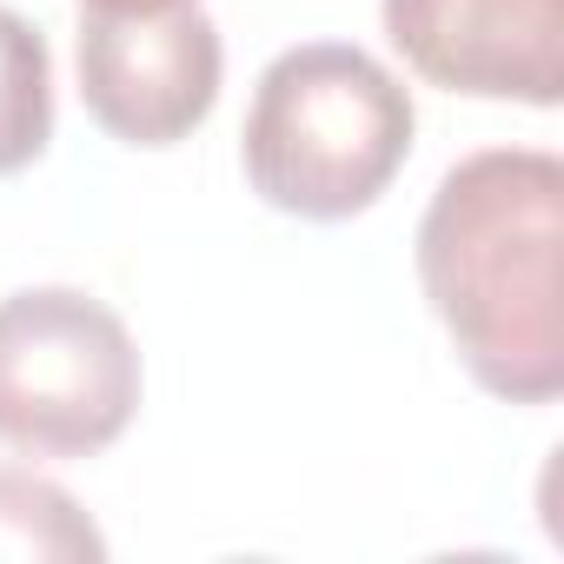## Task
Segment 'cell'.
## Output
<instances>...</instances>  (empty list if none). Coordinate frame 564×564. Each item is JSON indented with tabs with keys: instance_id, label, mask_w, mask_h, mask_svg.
<instances>
[{
	"instance_id": "cell-2",
	"label": "cell",
	"mask_w": 564,
	"mask_h": 564,
	"mask_svg": "<svg viewBox=\"0 0 564 564\" xmlns=\"http://www.w3.org/2000/svg\"><path fill=\"white\" fill-rule=\"evenodd\" d=\"M412 94L346 41L286 47L246 107V180L265 206L300 219L366 213L412 153Z\"/></svg>"
},
{
	"instance_id": "cell-4",
	"label": "cell",
	"mask_w": 564,
	"mask_h": 564,
	"mask_svg": "<svg viewBox=\"0 0 564 564\" xmlns=\"http://www.w3.org/2000/svg\"><path fill=\"white\" fill-rule=\"evenodd\" d=\"M80 100L87 113L127 147H173L186 140L226 74L219 28L193 8L173 14H80Z\"/></svg>"
},
{
	"instance_id": "cell-1",
	"label": "cell",
	"mask_w": 564,
	"mask_h": 564,
	"mask_svg": "<svg viewBox=\"0 0 564 564\" xmlns=\"http://www.w3.org/2000/svg\"><path fill=\"white\" fill-rule=\"evenodd\" d=\"M564 160L491 147L458 160L419 219V279L465 372L511 399L564 392Z\"/></svg>"
},
{
	"instance_id": "cell-8",
	"label": "cell",
	"mask_w": 564,
	"mask_h": 564,
	"mask_svg": "<svg viewBox=\"0 0 564 564\" xmlns=\"http://www.w3.org/2000/svg\"><path fill=\"white\" fill-rule=\"evenodd\" d=\"M193 0H80V14H173Z\"/></svg>"
},
{
	"instance_id": "cell-6",
	"label": "cell",
	"mask_w": 564,
	"mask_h": 564,
	"mask_svg": "<svg viewBox=\"0 0 564 564\" xmlns=\"http://www.w3.org/2000/svg\"><path fill=\"white\" fill-rule=\"evenodd\" d=\"M0 557L8 564H100V524L47 478L0 465Z\"/></svg>"
},
{
	"instance_id": "cell-5",
	"label": "cell",
	"mask_w": 564,
	"mask_h": 564,
	"mask_svg": "<svg viewBox=\"0 0 564 564\" xmlns=\"http://www.w3.org/2000/svg\"><path fill=\"white\" fill-rule=\"evenodd\" d=\"M405 67L471 100H564V0H386Z\"/></svg>"
},
{
	"instance_id": "cell-7",
	"label": "cell",
	"mask_w": 564,
	"mask_h": 564,
	"mask_svg": "<svg viewBox=\"0 0 564 564\" xmlns=\"http://www.w3.org/2000/svg\"><path fill=\"white\" fill-rule=\"evenodd\" d=\"M54 133V61L34 21L0 8V173H21L41 160Z\"/></svg>"
},
{
	"instance_id": "cell-3",
	"label": "cell",
	"mask_w": 564,
	"mask_h": 564,
	"mask_svg": "<svg viewBox=\"0 0 564 564\" xmlns=\"http://www.w3.org/2000/svg\"><path fill=\"white\" fill-rule=\"evenodd\" d=\"M140 412V346L100 300L41 286L0 300V445L94 458Z\"/></svg>"
}]
</instances>
